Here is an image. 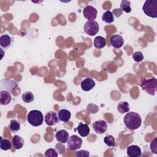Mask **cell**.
Returning <instances> with one entry per match:
<instances>
[{"label":"cell","instance_id":"1","mask_svg":"<svg viewBox=\"0 0 157 157\" xmlns=\"http://www.w3.org/2000/svg\"><path fill=\"white\" fill-rule=\"evenodd\" d=\"M124 124L130 130L138 129L142 123V119L139 113L135 112H128L124 117Z\"/></svg>","mask_w":157,"mask_h":157},{"label":"cell","instance_id":"2","mask_svg":"<svg viewBox=\"0 0 157 157\" xmlns=\"http://www.w3.org/2000/svg\"><path fill=\"white\" fill-rule=\"evenodd\" d=\"M140 86L147 94L151 96H155L157 86V80L155 77L149 79L143 78L140 82Z\"/></svg>","mask_w":157,"mask_h":157},{"label":"cell","instance_id":"3","mask_svg":"<svg viewBox=\"0 0 157 157\" xmlns=\"http://www.w3.org/2000/svg\"><path fill=\"white\" fill-rule=\"evenodd\" d=\"M28 122L33 126L37 127L42 124L44 116L42 113L37 110H33L29 112L27 115Z\"/></svg>","mask_w":157,"mask_h":157},{"label":"cell","instance_id":"4","mask_svg":"<svg viewBox=\"0 0 157 157\" xmlns=\"http://www.w3.org/2000/svg\"><path fill=\"white\" fill-rule=\"evenodd\" d=\"M142 10L144 13L148 17L151 18L157 17V1L156 0H147L145 1Z\"/></svg>","mask_w":157,"mask_h":157},{"label":"cell","instance_id":"5","mask_svg":"<svg viewBox=\"0 0 157 157\" xmlns=\"http://www.w3.org/2000/svg\"><path fill=\"white\" fill-rule=\"evenodd\" d=\"M83 140L77 135H72L67 140V150H76L80 148L82 145Z\"/></svg>","mask_w":157,"mask_h":157},{"label":"cell","instance_id":"6","mask_svg":"<svg viewBox=\"0 0 157 157\" xmlns=\"http://www.w3.org/2000/svg\"><path fill=\"white\" fill-rule=\"evenodd\" d=\"M99 30V26L95 20L87 21L84 25V31L89 36H93L96 35Z\"/></svg>","mask_w":157,"mask_h":157},{"label":"cell","instance_id":"7","mask_svg":"<svg viewBox=\"0 0 157 157\" xmlns=\"http://www.w3.org/2000/svg\"><path fill=\"white\" fill-rule=\"evenodd\" d=\"M18 84L12 79L4 78L0 80V90H5L9 92L10 94L12 93L13 90L18 87Z\"/></svg>","mask_w":157,"mask_h":157},{"label":"cell","instance_id":"8","mask_svg":"<svg viewBox=\"0 0 157 157\" xmlns=\"http://www.w3.org/2000/svg\"><path fill=\"white\" fill-rule=\"evenodd\" d=\"M98 11L96 8L91 6H88L83 9V14L84 17L88 20V21H92L96 19L97 17Z\"/></svg>","mask_w":157,"mask_h":157},{"label":"cell","instance_id":"9","mask_svg":"<svg viewBox=\"0 0 157 157\" xmlns=\"http://www.w3.org/2000/svg\"><path fill=\"white\" fill-rule=\"evenodd\" d=\"M44 120L45 123L49 126L55 125L59 121L58 115H57L56 113L53 111H50L46 113Z\"/></svg>","mask_w":157,"mask_h":157},{"label":"cell","instance_id":"10","mask_svg":"<svg viewBox=\"0 0 157 157\" xmlns=\"http://www.w3.org/2000/svg\"><path fill=\"white\" fill-rule=\"evenodd\" d=\"M93 128L97 134H103L107 129V124L104 120H98L93 123Z\"/></svg>","mask_w":157,"mask_h":157},{"label":"cell","instance_id":"11","mask_svg":"<svg viewBox=\"0 0 157 157\" xmlns=\"http://www.w3.org/2000/svg\"><path fill=\"white\" fill-rule=\"evenodd\" d=\"M13 41V38L9 34H2L0 37V45L4 49L9 48Z\"/></svg>","mask_w":157,"mask_h":157},{"label":"cell","instance_id":"12","mask_svg":"<svg viewBox=\"0 0 157 157\" xmlns=\"http://www.w3.org/2000/svg\"><path fill=\"white\" fill-rule=\"evenodd\" d=\"M110 44L115 48H120L124 44V39L119 34H114L110 37Z\"/></svg>","mask_w":157,"mask_h":157},{"label":"cell","instance_id":"13","mask_svg":"<svg viewBox=\"0 0 157 157\" xmlns=\"http://www.w3.org/2000/svg\"><path fill=\"white\" fill-rule=\"evenodd\" d=\"M95 82L91 78H86L80 83L82 89L85 91H88L95 86Z\"/></svg>","mask_w":157,"mask_h":157},{"label":"cell","instance_id":"14","mask_svg":"<svg viewBox=\"0 0 157 157\" xmlns=\"http://www.w3.org/2000/svg\"><path fill=\"white\" fill-rule=\"evenodd\" d=\"M127 155L129 157H139L142 155L141 150L137 145H130L127 148Z\"/></svg>","mask_w":157,"mask_h":157},{"label":"cell","instance_id":"15","mask_svg":"<svg viewBox=\"0 0 157 157\" xmlns=\"http://www.w3.org/2000/svg\"><path fill=\"white\" fill-rule=\"evenodd\" d=\"M56 140L61 144H65L69 139V133L65 129H61L56 132L55 134Z\"/></svg>","mask_w":157,"mask_h":157},{"label":"cell","instance_id":"16","mask_svg":"<svg viewBox=\"0 0 157 157\" xmlns=\"http://www.w3.org/2000/svg\"><path fill=\"white\" fill-rule=\"evenodd\" d=\"M12 100V96L9 92L1 90L0 91V104L1 105H8Z\"/></svg>","mask_w":157,"mask_h":157},{"label":"cell","instance_id":"17","mask_svg":"<svg viewBox=\"0 0 157 157\" xmlns=\"http://www.w3.org/2000/svg\"><path fill=\"white\" fill-rule=\"evenodd\" d=\"M77 130L81 137H86L89 135L90 129L87 124L80 122L77 127Z\"/></svg>","mask_w":157,"mask_h":157},{"label":"cell","instance_id":"18","mask_svg":"<svg viewBox=\"0 0 157 157\" xmlns=\"http://www.w3.org/2000/svg\"><path fill=\"white\" fill-rule=\"evenodd\" d=\"M58 115L60 121L64 123H66L69 121L71 117V113L70 111L67 109H61L59 110Z\"/></svg>","mask_w":157,"mask_h":157},{"label":"cell","instance_id":"19","mask_svg":"<svg viewBox=\"0 0 157 157\" xmlns=\"http://www.w3.org/2000/svg\"><path fill=\"white\" fill-rule=\"evenodd\" d=\"M12 144L15 149L20 150L23 147L24 145V140L21 136L18 135H15L12 138Z\"/></svg>","mask_w":157,"mask_h":157},{"label":"cell","instance_id":"20","mask_svg":"<svg viewBox=\"0 0 157 157\" xmlns=\"http://www.w3.org/2000/svg\"><path fill=\"white\" fill-rule=\"evenodd\" d=\"M106 45V39L102 36H98L94 40V46L95 48L101 49L104 48Z\"/></svg>","mask_w":157,"mask_h":157},{"label":"cell","instance_id":"21","mask_svg":"<svg viewBox=\"0 0 157 157\" xmlns=\"http://www.w3.org/2000/svg\"><path fill=\"white\" fill-rule=\"evenodd\" d=\"M117 110L119 112V113H120L121 114L127 113L130 110L129 104L127 102H125V101L120 102L117 105Z\"/></svg>","mask_w":157,"mask_h":157},{"label":"cell","instance_id":"22","mask_svg":"<svg viewBox=\"0 0 157 157\" xmlns=\"http://www.w3.org/2000/svg\"><path fill=\"white\" fill-rule=\"evenodd\" d=\"M102 20L106 23H111L114 21V17L110 10H107L102 15Z\"/></svg>","mask_w":157,"mask_h":157},{"label":"cell","instance_id":"23","mask_svg":"<svg viewBox=\"0 0 157 157\" xmlns=\"http://www.w3.org/2000/svg\"><path fill=\"white\" fill-rule=\"evenodd\" d=\"M12 144H11L9 140H8L7 139L3 138L2 137H1L0 147L2 150L6 151L10 150L12 147Z\"/></svg>","mask_w":157,"mask_h":157},{"label":"cell","instance_id":"24","mask_svg":"<svg viewBox=\"0 0 157 157\" xmlns=\"http://www.w3.org/2000/svg\"><path fill=\"white\" fill-rule=\"evenodd\" d=\"M9 128L12 132H17L20 129V123L16 120H12L9 124Z\"/></svg>","mask_w":157,"mask_h":157},{"label":"cell","instance_id":"25","mask_svg":"<svg viewBox=\"0 0 157 157\" xmlns=\"http://www.w3.org/2000/svg\"><path fill=\"white\" fill-rule=\"evenodd\" d=\"M120 9L121 11H124L126 13H129L131 11V2L129 1L123 0L120 4Z\"/></svg>","mask_w":157,"mask_h":157},{"label":"cell","instance_id":"26","mask_svg":"<svg viewBox=\"0 0 157 157\" xmlns=\"http://www.w3.org/2000/svg\"><path fill=\"white\" fill-rule=\"evenodd\" d=\"M22 100L26 103H30L34 99L33 94L31 91H26L22 94Z\"/></svg>","mask_w":157,"mask_h":157},{"label":"cell","instance_id":"27","mask_svg":"<svg viewBox=\"0 0 157 157\" xmlns=\"http://www.w3.org/2000/svg\"><path fill=\"white\" fill-rule=\"evenodd\" d=\"M104 143L109 147H114L115 145V138L111 135H107L104 138Z\"/></svg>","mask_w":157,"mask_h":157},{"label":"cell","instance_id":"28","mask_svg":"<svg viewBox=\"0 0 157 157\" xmlns=\"http://www.w3.org/2000/svg\"><path fill=\"white\" fill-rule=\"evenodd\" d=\"M132 58L136 62L139 63L144 60V57L141 52H136L132 54Z\"/></svg>","mask_w":157,"mask_h":157},{"label":"cell","instance_id":"29","mask_svg":"<svg viewBox=\"0 0 157 157\" xmlns=\"http://www.w3.org/2000/svg\"><path fill=\"white\" fill-rule=\"evenodd\" d=\"M44 156L45 157H57L58 156V153L55 149L48 148L45 151Z\"/></svg>","mask_w":157,"mask_h":157},{"label":"cell","instance_id":"30","mask_svg":"<svg viewBox=\"0 0 157 157\" xmlns=\"http://www.w3.org/2000/svg\"><path fill=\"white\" fill-rule=\"evenodd\" d=\"M90 155V152L85 150H80L75 153V156L77 157H89Z\"/></svg>","mask_w":157,"mask_h":157},{"label":"cell","instance_id":"31","mask_svg":"<svg viewBox=\"0 0 157 157\" xmlns=\"http://www.w3.org/2000/svg\"><path fill=\"white\" fill-rule=\"evenodd\" d=\"M150 150L154 154H157V137H155L151 142Z\"/></svg>","mask_w":157,"mask_h":157},{"label":"cell","instance_id":"32","mask_svg":"<svg viewBox=\"0 0 157 157\" xmlns=\"http://www.w3.org/2000/svg\"><path fill=\"white\" fill-rule=\"evenodd\" d=\"M122 13L123 12L120 9H115L112 12L113 15H114L117 17H120L122 15Z\"/></svg>","mask_w":157,"mask_h":157}]
</instances>
